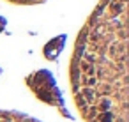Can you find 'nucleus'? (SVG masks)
Returning a JSON list of instances; mask_svg holds the SVG:
<instances>
[{"instance_id":"2","label":"nucleus","mask_w":129,"mask_h":122,"mask_svg":"<svg viewBox=\"0 0 129 122\" xmlns=\"http://www.w3.org/2000/svg\"><path fill=\"white\" fill-rule=\"evenodd\" d=\"M11 2H16V4H39L43 0H11Z\"/></svg>"},{"instance_id":"1","label":"nucleus","mask_w":129,"mask_h":122,"mask_svg":"<svg viewBox=\"0 0 129 122\" xmlns=\"http://www.w3.org/2000/svg\"><path fill=\"white\" fill-rule=\"evenodd\" d=\"M127 35V0H101L90 21L82 32V37L104 65L95 67L78 60L74 83L80 106L87 112L90 122H126L117 110H124L113 101L115 97L126 103V96L113 87V80L126 87V60L113 65V60L126 55Z\"/></svg>"}]
</instances>
